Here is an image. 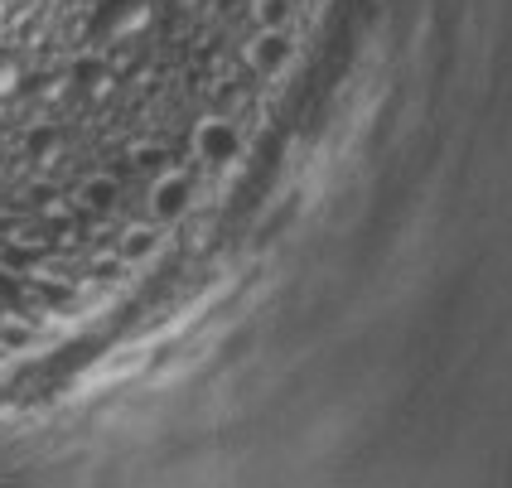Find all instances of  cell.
Wrapping results in <instances>:
<instances>
[{"label":"cell","instance_id":"obj_7","mask_svg":"<svg viewBox=\"0 0 512 488\" xmlns=\"http://www.w3.org/2000/svg\"><path fill=\"white\" fill-rule=\"evenodd\" d=\"M155 242H160V237H155L150 228H131L126 237H121V247H116V252H121V261H145L150 252H155Z\"/></svg>","mask_w":512,"mask_h":488},{"label":"cell","instance_id":"obj_11","mask_svg":"<svg viewBox=\"0 0 512 488\" xmlns=\"http://www.w3.org/2000/svg\"><path fill=\"white\" fill-rule=\"evenodd\" d=\"M68 78H49V87H39V97H44V102H58V97H63V92H68Z\"/></svg>","mask_w":512,"mask_h":488},{"label":"cell","instance_id":"obj_1","mask_svg":"<svg viewBox=\"0 0 512 488\" xmlns=\"http://www.w3.org/2000/svg\"><path fill=\"white\" fill-rule=\"evenodd\" d=\"M150 20H155V0H107L102 15H97V34L136 39L150 29Z\"/></svg>","mask_w":512,"mask_h":488},{"label":"cell","instance_id":"obj_4","mask_svg":"<svg viewBox=\"0 0 512 488\" xmlns=\"http://www.w3.org/2000/svg\"><path fill=\"white\" fill-rule=\"evenodd\" d=\"M290 54H295V44H290L285 29H261L256 44H252V68L271 78V73H281L285 63H290Z\"/></svg>","mask_w":512,"mask_h":488},{"label":"cell","instance_id":"obj_10","mask_svg":"<svg viewBox=\"0 0 512 488\" xmlns=\"http://www.w3.org/2000/svg\"><path fill=\"white\" fill-rule=\"evenodd\" d=\"M58 131H39V136H34V141H29V150H34V160H54L58 155Z\"/></svg>","mask_w":512,"mask_h":488},{"label":"cell","instance_id":"obj_2","mask_svg":"<svg viewBox=\"0 0 512 488\" xmlns=\"http://www.w3.org/2000/svg\"><path fill=\"white\" fill-rule=\"evenodd\" d=\"M194 150H199V160H208V165H228V160H237V150H242V136H237L232 121L208 116V121H199V131H194Z\"/></svg>","mask_w":512,"mask_h":488},{"label":"cell","instance_id":"obj_3","mask_svg":"<svg viewBox=\"0 0 512 488\" xmlns=\"http://www.w3.org/2000/svg\"><path fill=\"white\" fill-rule=\"evenodd\" d=\"M194 199V184H189V174H165L155 189H150V218L155 223H174L184 208Z\"/></svg>","mask_w":512,"mask_h":488},{"label":"cell","instance_id":"obj_9","mask_svg":"<svg viewBox=\"0 0 512 488\" xmlns=\"http://www.w3.org/2000/svg\"><path fill=\"white\" fill-rule=\"evenodd\" d=\"M285 15H290V0H261V5H256V20H261V29H281Z\"/></svg>","mask_w":512,"mask_h":488},{"label":"cell","instance_id":"obj_6","mask_svg":"<svg viewBox=\"0 0 512 488\" xmlns=\"http://www.w3.org/2000/svg\"><path fill=\"white\" fill-rule=\"evenodd\" d=\"M25 87H29L25 58L15 54V49H5V44H0V102H15Z\"/></svg>","mask_w":512,"mask_h":488},{"label":"cell","instance_id":"obj_5","mask_svg":"<svg viewBox=\"0 0 512 488\" xmlns=\"http://www.w3.org/2000/svg\"><path fill=\"white\" fill-rule=\"evenodd\" d=\"M68 83L73 87H83V97L87 102H102V97H112V68L102 63V58H78L73 63V73H68Z\"/></svg>","mask_w":512,"mask_h":488},{"label":"cell","instance_id":"obj_8","mask_svg":"<svg viewBox=\"0 0 512 488\" xmlns=\"http://www.w3.org/2000/svg\"><path fill=\"white\" fill-rule=\"evenodd\" d=\"M116 199V179L112 174H97V179H87L83 184V203L87 208H112Z\"/></svg>","mask_w":512,"mask_h":488}]
</instances>
